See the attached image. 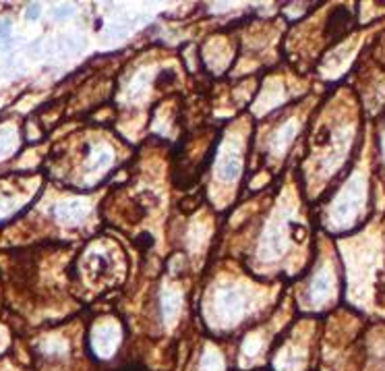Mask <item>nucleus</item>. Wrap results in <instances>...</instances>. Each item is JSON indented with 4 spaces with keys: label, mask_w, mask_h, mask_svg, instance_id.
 <instances>
[{
    "label": "nucleus",
    "mask_w": 385,
    "mask_h": 371,
    "mask_svg": "<svg viewBox=\"0 0 385 371\" xmlns=\"http://www.w3.org/2000/svg\"><path fill=\"white\" fill-rule=\"evenodd\" d=\"M25 17L29 19V21H33V19H37V17H39V6H37V4H29Z\"/></svg>",
    "instance_id": "1"
},
{
    "label": "nucleus",
    "mask_w": 385,
    "mask_h": 371,
    "mask_svg": "<svg viewBox=\"0 0 385 371\" xmlns=\"http://www.w3.org/2000/svg\"><path fill=\"white\" fill-rule=\"evenodd\" d=\"M120 371H145L141 365H128V367H122Z\"/></svg>",
    "instance_id": "2"
}]
</instances>
